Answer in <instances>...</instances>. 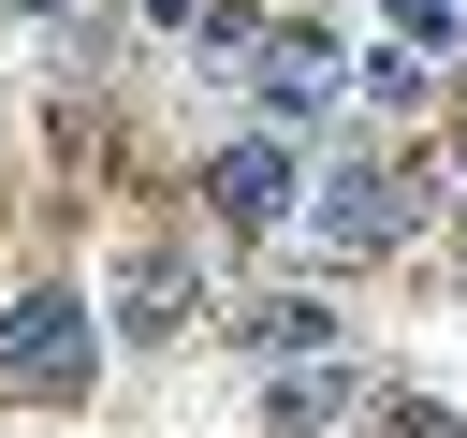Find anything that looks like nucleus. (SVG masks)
Wrapping results in <instances>:
<instances>
[{"label": "nucleus", "instance_id": "1", "mask_svg": "<svg viewBox=\"0 0 467 438\" xmlns=\"http://www.w3.org/2000/svg\"><path fill=\"white\" fill-rule=\"evenodd\" d=\"M0 380L15 394H88V292L73 277H29L0 307Z\"/></svg>", "mask_w": 467, "mask_h": 438}, {"label": "nucleus", "instance_id": "2", "mask_svg": "<svg viewBox=\"0 0 467 438\" xmlns=\"http://www.w3.org/2000/svg\"><path fill=\"white\" fill-rule=\"evenodd\" d=\"M306 219H321V248H336V263H379V248H409L423 190H409L394 161H365V146H350V161L321 175V204H306Z\"/></svg>", "mask_w": 467, "mask_h": 438}, {"label": "nucleus", "instance_id": "3", "mask_svg": "<svg viewBox=\"0 0 467 438\" xmlns=\"http://www.w3.org/2000/svg\"><path fill=\"white\" fill-rule=\"evenodd\" d=\"M350 88H365L350 29H321V15H277V29H263V102H277V117H321V102H350Z\"/></svg>", "mask_w": 467, "mask_h": 438}, {"label": "nucleus", "instance_id": "4", "mask_svg": "<svg viewBox=\"0 0 467 438\" xmlns=\"http://www.w3.org/2000/svg\"><path fill=\"white\" fill-rule=\"evenodd\" d=\"M190 321H204V263H190V248H131V277H117V336L161 350V336H190Z\"/></svg>", "mask_w": 467, "mask_h": 438}, {"label": "nucleus", "instance_id": "5", "mask_svg": "<svg viewBox=\"0 0 467 438\" xmlns=\"http://www.w3.org/2000/svg\"><path fill=\"white\" fill-rule=\"evenodd\" d=\"M204 204H219L234 234H263V219L292 204V131H234V146L204 161Z\"/></svg>", "mask_w": 467, "mask_h": 438}, {"label": "nucleus", "instance_id": "6", "mask_svg": "<svg viewBox=\"0 0 467 438\" xmlns=\"http://www.w3.org/2000/svg\"><path fill=\"white\" fill-rule=\"evenodd\" d=\"M336 423H379V380L365 365H292L277 380V438H336Z\"/></svg>", "mask_w": 467, "mask_h": 438}, {"label": "nucleus", "instance_id": "7", "mask_svg": "<svg viewBox=\"0 0 467 438\" xmlns=\"http://www.w3.org/2000/svg\"><path fill=\"white\" fill-rule=\"evenodd\" d=\"M234 336H248V350H277V365H336V321H321L306 292H277V307H234Z\"/></svg>", "mask_w": 467, "mask_h": 438}, {"label": "nucleus", "instance_id": "8", "mask_svg": "<svg viewBox=\"0 0 467 438\" xmlns=\"http://www.w3.org/2000/svg\"><path fill=\"white\" fill-rule=\"evenodd\" d=\"M379 15L409 29V58H438V44H467V15H452V0H379Z\"/></svg>", "mask_w": 467, "mask_h": 438}, {"label": "nucleus", "instance_id": "9", "mask_svg": "<svg viewBox=\"0 0 467 438\" xmlns=\"http://www.w3.org/2000/svg\"><path fill=\"white\" fill-rule=\"evenodd\" d=\"M379 438H452V423H438L423 394H379Z\"/></svg>", "mask_w": 467, "mask_h": 438}, {"label": "nucleus", "instance_id": "10", "mask_svg": "<svg viewBox=\"0 0 467 438\" xmlns=\"http://www.w3.org/2000/svg\"><path fill=\"white\" fill-rule=\"evenodd\" d=\"M146 15H161V29H204V0H146Z\"/></svg>", "mask_w": 467, "mask_h": 438}, {"label": "nucleus", "instance_id": "11", "mask_svg": "<svg viewBox=\"0 0 467 438\" xmlns=\"http://www.w3.org/2000/svg\"><path fill=\"white\" fill-rule=\"evenodd\" d=\"M15 15H73V0H15Z\"/></svg>", "mask_w": 467, "mask_h": 438}, {"label": "nucleus", "instance_id": "12", "mask_svg": "<svg viewBox=\"0 0 467 438\" xmlns=\"http://www.w3.org/2000/svg\"><path fill=\"white\" fill-rule=\"evenodd\" d=\"M452 15H467V0H452Z\"/></svg>", "mask_w": 467, "mask_h": 438}]
</instances>
